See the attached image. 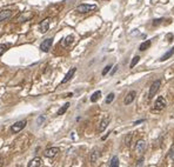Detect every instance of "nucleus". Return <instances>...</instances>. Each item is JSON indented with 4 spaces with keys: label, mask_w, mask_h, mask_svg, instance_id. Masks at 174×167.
Returning <instances> with one entry per match:
<instances>
[{
    "label": "nucleus",
    "mask_w": 174,
    "mask_h": 167,
    "mask_svg": "<svg viewBox=\"0 0 174 167\" xmlns=\"http://www.w3.org/2000/svg\"><path fill=\"white\" fill-rule=\"evenodd\" d=\"M135 154L136 157H143V154L145 153L146 151V143H145L143 139H140V140H138L135 144Z\"/></svg>",
    "instance_id": "1"
},
{
    "label": "nucleus",
    "mask_w": 174,
    "mask_h": 167,
    "mask_svg": "<svg viewBox=\"0 0 174 167\" xmlns=\"http://www.w3.org/2000/svg\"><path fill=\"white\" fill-rule=\"evenodd\" d=\"M132 138H133V134H132V133H128V134L125 137V145H126V146H131Z\"/></svg>",
    "instance_id": "23"
},
{
    "label": "nucleus",
    "mask_w": 174,
    "mask_h": 167,
    "mask_svg": "<svg viewBox=\"0 0 174 167\" xmlns=\"http://www.w3.org/2000/svg\"><path fill=\"white\" fill-rule=\"evenodd\" d=\"M50 24H51V18H46L44 19L41 23L39 24V31H40V33H46L47 31L50 30Z\"/></svg>",
    "instance_id": "6"
},
{
    "label": "nucleus",
    "mask_w": 174,
    "mask_h": 167,
    "mask_svg": "<svg viewBox=\"0 0 174 167\" xmlns=\"http://www.w3.org/2000/svg\"><path fill=\"white\" fill-rule=\"evenodd\" d=\"M113 100H114V93H109V94L107 95V98H106V100H105V102H106L107 105H108V104H111Z\"/></svg>",
    "instance_id": "25"
},
{
    "label": "nucleus",
    "mask_w": 174,
    "mask_h": 167,
    "mask_svg": "<svg viewBox=\"0 0 174 167\" xmlns=\"http://www.w3.org/2000/svg\"><path fill=\"white\" fill-rule=\"evenodd\" d=\"M68 107H69V102H66L65 105H62V106L58 109V112H57V115H62V114L66 113V111L68 109Z\"/></svg>",
    "instance_id": "17"
},
{
    "label": "nucleus",
    "mask_w": 174,
    "mask_h": 167,
    "mask_svg": "<svg viewBox=\"0 0 174 167\" xmlns=\"http://www.w3.org/2000/svg\"><path fill=\"white\" fill-rule=\"evenodd\" d=\"M52 44H53V39L52 38L45 39V40L41 43V45H40V50H41L43 52H48L50 48H51V46H52Z\"/></svg>",
    "instance_id": "7"
},
{
    "label": "nucleus",
    "mask_w": 174,
    "mask_h": 167,
    "mask_svg": "<svg viewBox=\"0 0 174 167\" xmlns=\"http://www.w3.org/2000/svg\"><path fill=\"white\" fill-rule=\"evenodd\" d=\"M98 157H99L98 152H97L95 150H93V151L91 152V157H90V160H91V162H95V161L98 160Z\"/></svg>",
    "instance_id": "20"
},
{
    "label": "nucleus",
    "mask_w": 174,
    "mask_h": 167,
    "mask_svg": "<svg viewBox=\"0 0 174 167\" xmlns=\"http://www.w3.org/2000/svg\"><path fill=\"white\" fill-rule=\"evenodd\" d=\"M166 105H167L166 100L162 98V97H158V99L155 100V104H154L153 109H154V111H157V112H160V111L165 109Z\"/></svg>",
    "instance_id": "4"
},
{
    "label": "nucleus",
    "mask_w": 174,
    "mask_h": 167,
    "mask_svg": "<svg viewBox=\"0 0 174 167\" xmlns=\"http://www.w3.org/2000/svg\"><path fill=\"white\" fill-rule=\"evenodd\" d=\"M173 54H174V47H172V48H171L169 51H167L166 53H165L164 55H162V57H161V58H160V61L168 60V59H169V58H171V57H172Z\"/></svg>",
    "instance_id": "16"
},
{
    "label": "nucleus",
    "mask_w": 174,
    "mask_h": 167,
    "mask_svg": "<svg viewBox=\"0 0 174 167\" xmlns=\"http://www.w3.org/2000/svg\"><path fill=\"white\" fill-rule=\"evenodd\" d=\"M2 166V161H1V160H0V167Z\"/></svg>",
    "instance_id": "33"
},
{
    "label": "nucleus",
    "mask_w": 174,
    "mask_h": 167,
    "mask_svg": "<svg viewBox=\"0 0 174 167\" xmlns=\"http://www.w3.org/2000/svg\"><path fill=\"white\" fill-rule=\"evenodd\" d=\"M8 47H9V45H8V44H0V55L5 53V52L7 51Z\"/></svg>",
    "instance_id": "24"
},
{
    "label": "nucleus",
    "mask_w": 174,
    "mask_h": 167,
    "mask_svg": "<svg viewBox=\"0 0 174 167\" xmlns=\"http://www.w3.org/2000/svg\"><path fill=\"white\" fill-rule=\"evenodd\" d=\"M109 167H119V158H118L117 155L112 158L111 164H109Z\"/></svg>",
    "instance_id": "19"
},
{
    "label": "nucleus",
    "mask_w": 174,
    "mask_h": 167,
    "mask_svg": "<svg viewBox=\"0 0 174 167\" xmlns=\"http://www.w3.org/2000/svg\"><path fill=\"white\" fill-rule=\"evenodd\" d=\"M73 41H74V37H73V35H68V37H66V38L62 39L61 45L64 46V47H67V46L71 45Z\"/></svg>",
    "instance_id": "15"
},
{
    "label": "nucleus",
    "mask_w": 174,
    "mask_h": 167,
    "mask_svg": "<svg viewBox=\"0 0 174 167\" xmlns=\"http://www.w3.org/2000/svg\"><path fill=\"white\" fill-rule=\"evenodd\" d=\"M94 9H97V6L95 5H88V4H80L76 8V11L79 13H88V12L94 11Z\"/></svg>",
    "instance_id": "2"
},
{
    "label": "nucleus",
    "mask_w": 174,
    "mask_h": 167,
    "mask_svg": "<svg viewBox=\"0 0 174 167\" xmlns=\"http://www.w3.org/2000/svg\"><path fill=\"white\" fill-rule=\"evenodd\" d=\"M11 17H12V11L11 9H2V11H0V23L9 19Z\"/></svg>",
    "instance_id": "10"
},
{
    "label": "nucleus",
    "mask_w": 174,
    "mask_h": 167,
    "mask_svg": "<svg viewBox=\"0 0 174 167\" xmlns=\"http://www.w3.org/2000/svg\"><path fill=\"white\" fill-rule=\"evenodd\" d=\"M111 69H112V65H107L106 67H105V69H102V72H101V74H102V76H106L107 73H108V72L111 71Z\"/></svg>",
    "instance_id": "26"
},
{
    "label": "nucleus",
    "mask_w": 174,
    "mask_h": 167,
    "mask_svg": "<svg viewBox=\"0 0 174 167\" xmlns=\"http://www.w3.org/2000/svg\"><path fill=\"white\" fill-rule=\"evenodd\" d=\"M100 95H101V92H100V91L94 92V93L92 94V97H91V101H92V102H95V101H97V100L100 98Z\"/></svg>",
    "instance_id": "22"
},
{
    "label": "nucleus",
    "mask_w": 174,
    "mask_h": 167,
    "mask_svg": "<svg viewBox=\"0 0 174 167\" xmlns=\"http://www.w3.org/2000/svg\"><path fill=\"white\" fill-rule=\"evenodd\" d=\"M117 69H118V65H117V66H114L113 71H112V72H111V74H112V76H113L114 73H115V72H117Z\"/></svg>",
    "instance_id": "32"
},
{
    "label": "nucleus",
    "mask_w": 174,
    "mask_h": 167,
    "mask_svg": "<svg viewBox=\"0 0 174 167\" xmlns=\"http://www.w3.org/2000/svg\"><path fill=\"white\" fill-rule=\"evenodd\" d=\"M140 61V57L139 55H135L133 59H132V61H131V65H129V69H133V67H135V65Z\"/></svg>",
    "instance_id": "21"
},
{
    "label": "nucleus",
    "mask_w": 174,
    "mask_h": 167,
    "mask_svg": "<svg viewBox=\"0 0 174 167\" xmlns=\"http://www.w3.org/2000/svg\"><path fill=\"white\" fill-rule=\"evenodd\" d=\"M160 85H161V81H160V80H155L154 83L152 84L151 88H150V93H148V99H153L155 97V94L159 91Z\"/></svg>",
    "instance_id": "5"
},
{
    "label": "nucleus",
    "mask_w": 174,
    "mask_h": 167,
    "mask_svg": "<svg viewBox=\"0 0 174 167\" xmlns=\"http://www.w3.org/2000/svg\"><path fill=\"white\" fill-rule=\"evenodd\" d=\"M59 152V148L58 147H51V148H47L45 152H44V155L46 158H54Z\"/></svg>",
    "instance_id": "8"
},
{
    "label": "nucleus",
    "mask_w": 174,
    "mask_h": 167,
    "mask_svg": "<svg viewBox=\"0 0 174 167\" xmlns=\"http://www.w3.org/2000/svg\"><path fill=\"white\" fill-rule=\"evenodd\" d=\"M152 41L151 40H147V41H144L141 45H140V47H139V50L140 51H145V50H147V48H150V46H151Z\"/></svg>",
    "instance_id": "18"
},
{
    "label": "nucleus",
    "mask_w": 174,
    "mask_h": 167,
    "mask_svg": "<svg viewBox=\"0 0 174 167\" xmlns=\"http://www.w3.org/2000/svg\"><path fill=\"white\" fill-rule=\"evenodd\" d=\"M169 157L172 158V160H174V148L171 150V153H169Z\"/></svg>",
    "instance_id": "30"
},
{
    "label": "nucleus",
    "mask_w": 174,
    "mask_h": 167,
    "mask_svg": "<svg viewBox=\"0 0 174 167\" xmlns=\"http://www.w3.org/2000/svg\"><path fill=\"white\" fill-rule=\"evenodd\" d=\"M32 17H33L32 13H28V12H23V13H20V14L15 18V20H17V21H26V20L31 19Z\"/></svg>",
    "instance_id": "11"
},
{
    "label": "nucleus",
    "mask_w": 174,
    "mask_h": 167,
    "mask_svg": "<svg viewBox=\"0 0 174 167\" xmlns=\"http://www.w3.org/2000/svg\"><path fill=\"white\" fill-rule=\"evenodd\" d=\"M26 124H27L26 120L14 122V124L11 126V132H12V133H19L20 131H23V129L26 127Z\"/></svg>",
    "instance_id": "3"
},
{
    "label": "nucleus",
    "mask_w": 174,
    "mask_h": 167,
    "mask_svg": "<svg viewBox=\"0 0 174 167\" xmlns=\"http://www.w3.org/2000/svg\"><path fill=\"white\" fill-rule=\"evenodd\" d=\"M108 124H109V117L104 118L101 120V122H100V125H99V132H104L107 126H108Z\"/></svg>",
    "instance_id": "13"
},
{
    "label": "nucleus",
    "mask_w": 174,
    "mask_h": 167,
    "mask_svg": "<svg viewBox=\"0 0 174 167\" xmlns=\"http://www.w3.org/2000/svg\"><path fill=\"white\" fill-rule=\"evenodd\" d=\"M143 121H144V119H140V120H136V121H134L133 124H134V125H139V124H141Z\"/></svg>",
    "instance_id": "31"
},
{
    "label": "nucleus",
    "mask_w": 174,
    "mask_h": 167,
    "mask_svg": "<svg viewBox=\"0 0 174 167\" xmlns=\"http://www.w3.org/2000/svg\"><path fill=\"white\" fill-rule=\"evenodd\" d=\"M76 72V67H73V69H71L69 71L67 72V74L65 76V78L61 80V84H66L67 81H69L72 78H73V76H74V73Z\"/></svg>",
    "instance_id": "12"
},
{
    "label": "nucleus",
    "mask_w": 174,
    "mask_h": 167,
    "mask_svg": "<svg viewBox=\"0 0 174 167\" xmlns=\"http://www.w3.org/2000/svg\"><path fill=\"white\" fill-rule=\"evenodd\" d=\"M143 165H144V159L143 158H140V159L136 161L135 166L134 167H143Z\"/></svg>",
    "instance_id": "27"
},
{
    "label": "nucleus",
    "mask_w": 174,
    "mask_h": 167,
    "mask_svg": "<svg viewBox=\"0 0 174 167\" xmlns=\"http://www.w3.org/2000/svg\"><path fill=\"white\" fill-rule=\"evenodd\" d=\"M162 20H164V19H157V20H154V21H153V26H157V25H159V24L161 23Z\"/></svg>",
    "instance_id": "29"
},
{
    "label": "nucleus",
    "mask_w": 174,
    "mask_h": 167,
    "mask_svg": "<svg viewBox=\"0 0 174 167\" xmlns=\"http://www.w3.org/2000/svg\"><path fill=\"white\" fill-rule=\"evenodd\" d=\"M135 95H136V92L135 91H131L125 97V99H124V104L125 105H131L133 101H134V99H135Z\"/></svg>",
    "instance_id": "9"
},
{
    "label": "nucleus",
    "mask_w": 174,
    "mask_h": 167,
    "mask_svg": "<svg viewBox=\"0 0 174 167\" xmlns=\"http://www.w3.org/2000/svg\"><path fill=\"white\" fill-rule=\"evenodd\" d=\"M40 166H41V159H40L39 157L33 158V159L28 162V165H27V167H40Z\"/></svg>",
    "instance_id": "14"
},
{
    "label": "nucleus",
    "mask_w": 174,
    "mask_h": 167,
    "mask_svg": "<svg viewBox=\"0 0 174 167\" xmlns=\"http://www.w3.org/2000/svg\"><path fill=\"white\" fill-rule=\"evenodd\" d=\"M44 121H45V117H43V115H41V117H39L38 120H37L38 125H41V122H44Z\"/></svg>",
    "instance_id": "28"
}]
</instances>
